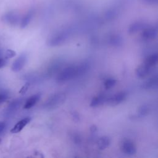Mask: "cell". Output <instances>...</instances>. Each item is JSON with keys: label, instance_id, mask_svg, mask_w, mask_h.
<instances>
[{"label": "cell", "instance_id": "obj_1", "mask_svg": "<svg viewBox=\"0 0 158 158\" xmlns=\"http://www.w3.org/2000/svg\"><path fill=\"white\" fill-rule=\"evenodd\" d=\"M89 69V64L83 62L77 65H72L62 69L57 75L56 80L59 83L65 82L85 74Z\"/></svg>", "mask_w": 158, "mask_h": 158}, {"label": "cell", "instance_id": "obj_2", "mask_svg": "<svg viewBox=\"0 0 158 158\" xmlns=\"http://www.w3.org/2000/svg\"><path fill=\"white\" fill-rule=\"evenodd\" d=\"M65 98L64 93H55L47 99V100L43 103V107L44 109L47 110L56 109L64 102Z\"/></svg>", "mask_w": 158, "mask_h": 158}, {"label": "cell", "instance_id": "obj_3", "mask_svg": "<svg viewBox=\"0 0 158 158\" xmlns=\"http://www.w3.org/2000/svg\"><path fill=\"white\" fill-rule=\"evenodd\" d=\"M69 37V33L66 31L59 33L52 37H51L47 42V44L49 46L54 47L62 44L65 42Z\"/></svg>", "mask_w": 158, "mask_h": 158}, {"label": "cell", "instance_id": "obj_4", "mask_svg": "<svg viewBox=\"0 0 158 158\" xmlns=\"http://www.w3.org/2000/svg\"><path fill=\"white\" fill-rule=\"evenodd\" d=\"M122 152L127 156H133L136 152V148L135 143L130 139H124L120 143Z\"/></svg>", "mask_w": 158, "mask_h": 158}, {"label": "cell", "instance_id": "obj_5", "mask_svg": "<svg viewBox=\"0 0 158 158\" xmlns=\"http://www.w3.org/2000/svg\"><path fill=\"white\" fill-rule=\"evenodd\" d=\"M126 98H127V93L125 92L121 91L112 95L109 98H107L106 102L109 106H115L120 104L123 101H125Z\"/></svg>", "mask_w": 158, "mask_h": 158}, {"label": "cell", "instance_id": "obj_6", "mask_svg": "<svg viewBox=\"0 0 158 158\" xmlns=\"http://www.w3.org/2000/svg\"><path fill=\"white\" fill-rule=\"evenodd\" d=\"M152 69L153 68L148 66L143 62L137 67L136 69V75L138 78H144L151 73Z\"/></svg>", "mask_w": 158, "mask_h": 158}, {"label": "cell", "instance_id": "obj_7", "mask_svg": "<svg viewBox=\"0 0 158 158\" xmlns=\"http://www.w3.org/2000/svg\"><path fill=\"white\" fill-rule=\"evenodd\" d=\"M157 35V29L153 27H146L143 30L141 33V38L143 40L148 41L152 40L156 38Z\"/></svg>", "mask_w": 158, "mask_h": 158}, {"label": "cell", "instance_id": "obj_8", "mask_svg": "<svg viewBox=\"0 0 158 158\" xmlns=\"http://www.w3.org/2000/svg\"><path fill=\"white\" fill-rule=\"evenodd\" d=\"M27 56L25 54H22L19 56L17 59L13 62L12 65V70L14 72L20 71L25 65L27 62Z\"/></svg>", "mask_w": 158, "mask_h": 158}, {"label": "cell", "instance_id": "obj_9", "mask_svg": "<svg viewBox=\"0 0 158 158\" xmlns=\"http://www.w3.org/2000/svg\"><path fill=\"white\" fill-rule=\"evenodd\" d=\"M107 41L109 45L115 48H118L123 44V38L118 34H113L109 36Z\"/></svg>", "mask_w": 158, "mask_h": 158}, {"label": "cell", "instance_id": "obj_10", "mask_svg": "<svg viewBox=\"0 0 158 158\" xmlns=\"http://www.w3.org/2000/svg\"><path fill=\"white\" fill-rule=\"evenodd\" d=\"M158 85V78L154 75L147 80L143 85V88L147 90H152L156 89Z\"/></svg>", "mask_w": 158, "mask_h": 158}, {"label": "cell", "instance_id": "obj_11", "mask_svg": "<svg viewBox=\"0 0 158 158\" xmlns=\"http://www.w3.org/2000/svg\"><path fill=\"white\" fill-rule=\"evenodd\" d=\"M30 117H25L20 121H19L11 129L10 132L12 133H17L20 132L30 122Z\"/></svg>", "mask_w": 158, "mask_h": 158}, {"label": "cell", "instance_id": "obj_12", "mask_svg": "<svg viewBox=\"0 0 158 158\" xmlns=\"http://www.w3.org/2000/svg\"><path fill=\"white\" fill-rule=\"evenodd\" d=\"M41 98V94L38 93L30 96L25 102L23 108L25 109H29L33 107L40 100Z\"/></svg>", "mask_w": 158, "mask_h": 158}, {"label": "cell", "instance_id": "obj_13", "mask_svg": "<svg viewBox=\"0 0 158 158\" xmlns=\"http://www.w3.org/2000/svg\"><path fill=\"white\" fill-rule=\"evenodd\" d=\"M62 66V62L59 60H54L51 64L49 65V67L48 68V75H53L56 73V72H59L60 67Z\"/></svg>", "mask_w": 158, "mask_h": 158}, {"label": "cell", "instance_id": "obj_14", "mask_svg": "<svg viewBox=\"0 0 158 158\" xmlns=\"http://www.w3.org/2000/svg\"><path fill=\"white\" fill-rule=\"evenodd\" d=\"M110 144V138L107 136L100 137L97 141V146L99 150H104Z\"/></svg>", "mask_w": 158, "mask_h": 158}, {"label": "cell", "instance_id": "obj_15", "mask_svg": "<svg viewBox=\"0 0 158 158\" xmlns=\"http://www.w3.org/2000/svg\"><path fill=\"white\" fill-rule=\"evenodd\" d=\"M107 98L104 94H99L95 97H94L90 102V106L93 107H96L103 104L105 102H106Z\"/></svg>", "mask_w": 158, "mask_h": 158}, {"label": "cell", "instance_id": "obj_16", "mask_svg": "<svg viewBox=\"0 0 158 158\" xmlns=\"http://www.w3.org/2000/svg\"><path fill=\"white\" fill-rule=\"evenodd\" d=\"M146 27V25L142 22H135L133 23H132L128 28V33L130 34L132 33H136L138 31L140 30H143V29H144Z\"/></svg>", "mask_w": 158, "mask_h": 158}, {"label": "cell", "instance_id": "obj_17", "mask_svg": "<svg viewBox=\"0 0 158 158\" xmlns=\"http://www.w3.org/2000/svg\"><path fill=\"white\" fill-rule=\"evenodd\" d=\"M151 110V107L149 104H144L139 106L137 110V114L139 117H143L148 115Z\"/></svg>", "mask_w": 158, "mask_h": 158}, {"label": "cell", "instance_id": "obj_18", "mask_svg": "<svg viewBox=\"0 0 158 158\" xmlns=\"http://www.w3.org/2000/svg\"><path fill=\"white\" fill-rule=\"evenodd\" d=\"M157 60H158V55L157 53H154L149 56L145 59L144 63L147 64L148 66L152 68H154L156 65L157 63Z\"/></svg>", "mask_w": 158, "mask_h": 158}, {"label": "cell", "instance_id": "obj_19", "mask_svg": "<svg viewBox=\"0 0 158 158\" xmlns=\"http://www.w3.org/2000/svg\"><path fill=\"white\" fill-rule=\"evenodd\" d=\"M4 19L6 22L11 24H15L19 20V16L17 14L10 12L6 14L4 17Z\"/></svg>", "mask_w": 158, "mask_h": 158}, {"label": "cell", "instance_id": "obj_20", "mask_svg": "<svg viewBox=\"0 0 158 158\" xmlns=\"http://www.w3.org/2000/svg\"><path fill=\"white\" fill-rule=\"evenodd\" d=\"M32 17H33V12L30 11L29 12H28L22 20L21 24H20L21 27L25 28L26 26H27L28 24L29 23V22H30L31 19H32Z\"/></svg>", "mask_w": 158, "mask_h": 158}, {"label": "cell", "instance_id": "obj_21", "mask_svg": "<svg viewBox=\"0 0 158 158\" xmlns=\"http://www.w3.org/2000/svg\"><path fill=\"white\" fill-rule=\"evenodd\" d=\"M21 102H22V101L20 99L15 100L13 102H12L8 108V110H9V112L12 113L15 111L17 109H18V108L20 106Z\"/></svg>", "mask_w": 158, "mask_h": 158}, {"label": "cell", "instance_id": "obj_22", "mask_svg": "<svg viewBox=\"0 0 158 158\" xmlns=\"http://www.w3.org/2000/svg\"><path fill=\"white\" fill-rule=\"evenodd\" d=\"M117 83V80L115 79L114 78H109L107 80H106L104 82V88L106 89H109L110 88H112L113 86H114Z\"/></svg>", "mask_w": 158, "mask_h": 158}, {"label": "cell", "instance_id": "obj_23", "mask_svg": "<svg viewBox=\"0 0 158 158\" xmlns=\"http://www.w3.org/2000/svg\"><path fill=\"white\" fill-rule=\"evenodd\" d=\"M117 15V12L115 9H110L106 14V18L107 20H112Z\"/></svg>", "mask_w": 158, "mask_h": 158}, {"label": "cell", "instance_id": "obj_24", "mask_svg": "<svg viewBox=\"0 0 158 158\" xmlns=\"http://www.w3.org/2000/svg\"><path fill=\"white\" fill-rule=\"evenodd\" d=\"M71 139L77 144H79L81 143V138L80 135L76 133H73L71 135Z\"/></svg>", "mask_w": 158, "mask_h": 158}, {"label": "cell", "instance_id": "obj_25", "mask_svg": "<svg viewBox=\"0 0 158 158\" xmlns=\"http://www.w3.org/2000/svg\"><path fill=\"white\" fill-rule=\"evenodd\" d=\"M16 55V52L12 50V49H7L6 51L4 56V57L6 59H10V58H12L13 57H14Z\"/></svg>", "mask_w": 158, "mask_h": 158}, {"label": "cell", "instance_id": "obj_26", "mask_svg": "<svg viewBox=\"0 0 158 158\" xmlns=\"http://www.w3.org/2000/svg\"><path fill=\"white\" fill-rule=\"evenodd\" d=\"M30 85V83H25V84L21 88V89H20L19 93H20V94H25V93L27 91V90H28V89Z\"/></svg>", "mask_w": 158, "mask_h": 158}, {"label": "cell", "instance_id": "obj_27", "mask_svg": "<svg viewBox=\"0 0 158 158\" xmlns=\"http://www.w3.org/2000/svg\"><path fill=\"white\" fill-rule=\"evenodd\" d=\"M7 98V94H3V93H0V104L3 102L4 101H6Z\"/></svg>", "mask_w": 158, "mask_h": 158}, {"label": "cell", "instance_id": "obj_28", "mask_svg": "<svg viewBox=\"0 0 158 158\" xmlns=\"http://www.w3.org/2000/svg\"><path fill=\"white\" fill-rule=\"evenodd\" d=\"M6 64V59H3V58H0V68L4 67Z\"/></svg>", "mask_w": 158, "mask_h": 158}, {"label": "cell", "instance_id": "obj_29", "mask_svg": "<svg viewBox=\"0 0 158 158\" xmlns=\"http://www.w3.org/2000/svg\"><path fill=\"white\" fill-rule=\"evenodd\" d=\"M143 1H144V2L146 3H148V4H154V3H157V0H143Z\"/></svg>", "mask_w": 158, "mask_h": 158}, {"label": "cell", "instance_id": "obj_30", "mask_svg": "<svg viewBox=\"0 0 158 158\" xmlns=\"http://www.w3.org/2000/svg\"><path fill=\"white\" fill-rule=\"evenodd\" d=\"M6 127V123L3 122H0V132L2 131Z\"/></svg>", "mask_w": 158, "mask_h": 158}, {"label": "cell", "instance_id": "obj_31", "mask_svg": "<svg viewBox=\"0 0 158 158\" xmlns=\"http://www.w3.org/2000/svg\"><path fill=\"white\" fill-rule=\"evenodd\" d=\"M96 130H97V128H96V127L95 125H93L90 128V130H91V132H94V133L96 131Z\"/></svg>", "mask_w": 158, "mask_h": 158}, {"label": "cell", "instance_id": "obj_32", "mask_svg": "<svg viewBox=\"0 0 158 158\" xmlns=\"http://www.w3.org/2000/svg\"><path fill=\"white\" fill-rule=\"evenodd\" d=\"M73 118H75V119H77V120H79V115H78V114H73Z\"/></svg>", "mask_w": 158, "mask_h": 158}, {"label": "cell", "instance_id": "obj_33", "mask_svg": "<svg viewBox=\"0 0 158 158\" xmlns=\"http://www.w3.org/2000/svg\"><path fill=\"white\" fill-rule=\"evenodd\" d=\"M3 52L0 49V58H2V56Z\"/></svg>", "mask_w": 158, "mask_h": 158}, {"label": "cell", "instance_id": "obj_34", "mask_svg": "<svg viewBox=\"0 0 158 158\" xmlns=\"http://www.w3.org/2000/svg\"><path fill=\"white\" fill-rule=\"evenodd\" d=\"M1 139H0V143H1Z\"/></svg>", "mask_w": 158, "mask_h": 158}]
</instances>
